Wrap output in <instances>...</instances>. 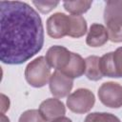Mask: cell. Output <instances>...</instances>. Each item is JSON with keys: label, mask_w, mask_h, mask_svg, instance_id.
Listing matches in <instances>:
<instances>
[{"label": "cell", "mask_w": 122, "mask_h": 122, "mask_svg": "<svg viewBox=\"0 0 122 122\" xmlns=\"http://www.w3.org/2000/svg\"><path fill=\"white\" fill-rule=\"evenodd\" d=\"M94 94L88 89H78L68 96L67 106L75 113L88 112L94 105Z\"/></svg>", "instance_id": "cell-3"}, {"label": "cell", "mask_w": 122, "mask_h": 122, "mask_svg": "<svg viewBox=\"0 0 122 122\" xmlns=\"http://www.w3.org/2000/svg\"><path fill=\"white\" fill-rule=\"evenodd\" d=\"M71 52L62 46H52L46 53V60L50 67L62 71L70 62Z\"/></svg>", "instance_id": "cell-7"}, {"label": "cell", "mask_w": 122, "mask_h": 122, "mask_svg": "<svg viewBox=\"0 0 122 122\" xmlns=\"http://www.w3.org/2000/svg\"><path fill=\"white\" fill-rule=\"evenodd\" d=\"M18 122H46V121L41 115L39 110H28L20 115Z\"/></svg>", "instance_id": "cell-18"}, {"label": "cell", "mask_w": 122, "mask_h": 122, "mask_svg": "<svg viewBox=\"0 0 122 122\" xmlns=\"http://www.w3.org/2000/svg\"><path fill=\"white\" fill-rule=\"evenodd\" d=\"M113 62L117 77H122V47L113 51Z\"/></svg>", "instance_id": "cell-20"}, {"label": "cell", "mask_w": 122, "mask_h": 122, "mask_svg": "<svg viewBox=\"0 0 122 122\" xmlns=\"http://www.w3.org/2000/svg\"><path fill=\"white\" fill-rule=\"evenodd\" d=\"M70 28L68 35L73 38L83 36L87 31V22L81 15H69Z\"/></svg>", "instance_id": "cell-11"}, {"label": "cell", "mask_w": 122, "mask_h": 122, "mask_svg": "<svg viewBox=\"0 0 122 122\" xmlns=\"http://www.w3.org/2000/svg\"><path fill=\"white\" fill-rule=\"evenodd\" d=\"M84 122H120V120L112 113L92 112L86 116Z\"/></svg>", "instance_id": "cell-17"}, {"label": "cell", "mask_w": 122, "mask_h": 122, "mask_svg": "<svg viewBox=\"0 0 122 122\" xmlns=\"http://www.w3.org/2000/svg\"><path fill=\"white\" fill-rule=\"evenodd\" d=\"M99 68H100V71L103 76L118 78L116 70L114 67V62H113V51L108 52L104 54L102 57H100Z\"/></svg>", "instance_id": "cell-14"}, {"label": "cell", "mask_w": 122, "mask_h": 122, "mask_svg": "<svg viewBox=\"0 0 122 122\" xmlns=\"http://www.w3.org/2000/svg\"><path fill=\"white\" fill-rule=\"evenodd\" d=\"M105 23L111 20H122V1H107L104 10Z\"/></svg>", "instance_id": "cell-13"}, {"label": "cell", "mask_w": 122, "mask_h": 122, "mask_svg": "<svg viewBox=\"0 0 122 122\" xmlns=\"http://www.w3.org/2000/svg\"><path fill=\"white\" fill-rule=\"evenodd\" d=\"M51 67L44 56H39L30 61L25 70V78L27 82L34 87H44L51 78Z\"/></svg>", "instance_id": "cell-2"}, {"label": "cell", "mask_w": 122, "mask_h": 122, "mask_svg": "<svg viewBox=\"0 0 122 122\" xmlns=\"http://www.w3.org/2000/svg\"><path fill=\"white\" fill-rule=\"evenodd\" d=\"M52 122H72V121H71L70 118H68V117L62 116V117H59V118H57V119L53 120Z\"/></svg>", "instance_id": "cell-22"}, {"label": "cell", "mask_w": 122, "mask_h": 122, "mask_svg": "<svg viewBox=\"0 0 122 122\" xmlns=\"http://www.w3.org/2000/svg\"><path fill=\"white\" fill-rule=\"evenodd\" d=\"M98 97L105 106L118 109L122 107V86L115 82L103 83L98 89Z\"/></svg>", "instance_id": "cell-4"}, {"label": "cell", "mask_w": 122, "mask_h": 122, "mask_svg": "<svg viewBox=\"0 0 122 122\" xmlns=\"http://www.w3.org/2000/svg\"><path fill=\"white\" fill-rule=\"evenodd\" d=\"M109 40V33L107 28L102 24L94 23L90 27V30L88 32L86 43L90 47L97 48L103 46Z\"/></svg>", "instance_id": "cell-9"}, {"label": "cell", "mask_w": 122, "mask_h": 122, "mask_svg": "<svg viewBox=\"0 0 122 122\" xmlns=\"http://www.w3.org/2000/svg\"><path fill=\"white\" fill-rule=\"evenodd\" d=\"M2 105H1V110H2V113H4L7 110H9L10 107V100L8 97H6V95L2 94Z\"/></svg>", "instance_id": "cell-21"}, {"label": "cell", "mask_w": 122, "mask_h": 122, "mask_svg": "<svg viewBox=\"0 0 122 122\" xmlns=\"http://www.w3.org/2000/svg\"><path fill=\"white\" fill-rule=\"evenodd\" d=\"M85 70H86L85 60L78 53L71 52V60L69 64L60 71L65 75H67L68 77L73 79L82 76L85 73Z\"/></svg>", "instance_id": "cell-10"}, {"label": "cell", "mask_w": 122, "mask_h": 122, "mask_svg": "<svg viewBox=\"0 0 122 122\" xmlns=\"http://www.w3.org/2000/svg\"><path fill=\"white\" fill-rule=\"evenodd\" d=\"M32 4L42 13H48L59 4L58 1H32Z\"/></svg>", "instance_id": "cell-19"}, {"label": "cell", "mask_w": 122, "mask_h": 122, "mask_svg": "<svg viewBox=\"0 0 122 122\" xmlns=\"http://www.w3.org/2000/svg\"><path fill=\"white\" fill-rule=\"evenodd\" d=\"M39 112L46 122H52L53 120L64 116L66 108L63 102L59 99L48 98L40 104Z\"/></svg>", "instance_id": "cell-8"}, {"label": "cell", "mask_w": 122, "mask_h": 122, "mask_svg": "<svg viewBox=\"0 0 122 122\" xmlns=\"http://www.w3.org/2000/svg\"><path fill=\"white\" fill-rule=\"evenodd\" d=\"M92 1H65L63 3V6L67 11L71 13L72 15H80L82 13H85L92 6Z\"/></svg>", "instance_id": "cell-15"}, {"label": "cell", "mask_w": 122, "mask_h": 122, "mask_svg": "<svg viewBox=\"0 0 122 122\" xmlns=\"http://www.w3.org/2000/svg\"><path fill=\"white\" fill-rule=\"evenodd\" d=\"M109 39L112 42H122V20H111L106 23Z\"/></svg>", "instance_id": "cell-16"}, {"label": "cell", "mask_w": 122, "mask_h": 122, "mask_svg": "<svg viewBox=\"0 0 122 122\" xmlns=\"http://www.w3.org/2000/svg\"><path fill=\"white\" fill-rule=\"evenodd\" d=\"M1 119H2V122H10L9 118H8V117H6L4 113H2V117H1Z\"/></svg>", "instance_id": "cell-23"}, {"label": "cell", "mask_w": 122, "mask_h": 122, "mask_svg": "<svg viewBox=\"0 0 122 122\" xmlns=\"http://www.w3.org/2000/svg\"><path fill=\"white\" fill-rule=\"evenodd\" d=\"M99 60L100 57L96 55L88 56L85 59V63H86L85 74L88 77V79L92 81H98L103 77V74L99 68Z\"/></svg>", "instance_id": "cell-12"}, {"label": "cell", "mask_w": 122, "mask_h": 122, "mask_svg": "<svg viewBox=\"0 0 122 122\" xmlns=\"http://www.w3.org/2000/svg\"><path fill=\"white\" fill-rule=\"evenodd\" d=\"M0 60L20 65L38 53L44 28L38 12L21 1H0Z\"/></svg>", "instance_id": "cell-1"}, {"label": "cell", "mask_w": 122, "mask_h": 122, "mask_svg": "<svg viewBox=\"0 0 122 122\" xmlns=\"http://www.w3.org/2000/svg\"><path fill=\"white\" fill-rule=\"evenodd\" d=\"M50 90L53 96L57 98H63L67 96L72 89L73 81L60 71H55L49 81Z\"/></svg>", "instance_id": "cell-6"}, {"label": "cell", "mask_w": 122, "mask_h": 122, "mask_svg": "<svg viewBox=\"0 0 122 122\" xmlns=\"http://www.w3.org/2000/svg\"><path fill=\"white\" fill-rule=\"evenodd\" d=\"M70 28L69 16L62 12H56L51 15L47 20V32L55 39L68 35Z\"/></svg>", "instance_id": "cell-5"}]
</instances>
